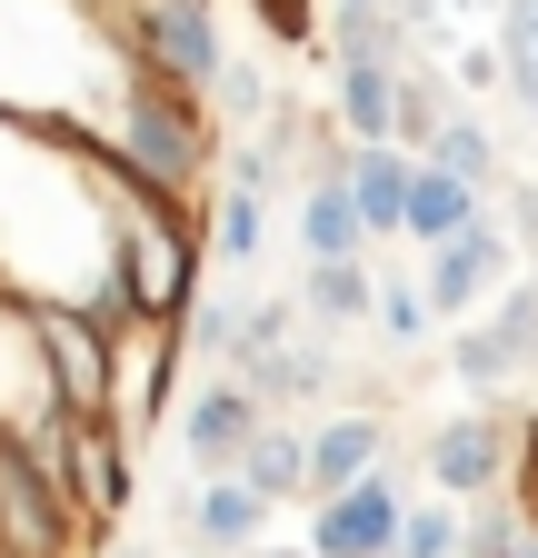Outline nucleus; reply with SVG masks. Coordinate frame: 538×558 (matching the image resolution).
<instances>
[{"label":"nucleus","mask_w":538,"mask_h":558,"mask_svg":"<svg viewBox=\"0 0 538 558\" xmlns=\"http://www.w3.org/2000/svg\"><path fill=\"white\" fill-rule=\"evenodd\" d=\"M21 329H30V360H40V379H50V409H60V418H100L110 329L81 319L71 300H40V290H21Z\"/></svg>","instance_id":"obj_1"},{"label":"nucleus","mask_w":538,"mask_h":558,"mask_svg":"<svg viewBox=\"0 0 538 558\" xmlns=\"http://www.w3.org/2000/svg\"><path fill=\"white\" fill-rule=\"evenodd\" d=\"M120 11H130V21H120L130 60H150L170 90L199 100V90L220 81V60H230V50H220V11H210V0H120Z\"/></svg>","instance_id":"obj_2"},{"label":"nucleus","mask_w":538,"mask_h":558,"mask_svg":"<svg viewBox=\"0 0 538 558\" xmlns=\"http://www.w3.org/2000/svg\"><path fill=\"white\" fill-rule=\"evenodd\" d=\"M479 310H489L479 329H458V339H449V369H458L468 399H499L509 379L538 369V290H528V279H499Z\"/></svg>","instance_id":"obj_3"},{"label":"nucleus","mask_w":538,"mask_h":558,"mask_svg":"<svg viewBox=\"0 0 538 558\" xmlns=\"http://www.w3.org/2000/svg\"><path fill=\"white\" fill-rule=\"evenodd\" d=\"M81 519L60 499V478L21 449V429H0V558H71Z\"/></svg>","instance_id":"obj_4"},{"label":"nucleus","mask_w":538,"mask_h":558,"mask_svg":"<svg viewBox=\"0 0 538 558\" xmlns=\"http://www.w3.org/2000/svg\"><path fill=\"white\" fill-rule=\"evenodd\" d=\"M499 279H518V240L489 220V209L468 230H449V240L419 250V300H429V319H468Z\"/></svg>","instance_id":"obj_5"},{"label":"nucleus","mask_w":538,"mask_h":558,"mask_svg":"<svg viewBox=\"0 0 538 558\" xmlns=\"http://www.w3.org/2000/svg\"><path fill=\"white\" fill-rule=\"evenodd\" d=\"M170 379H180V339H170V319H130V329H110V389H100V418H110L120 439L160 429V418H170Z\"/></svg>","instance_id":"obj_6"},{"label":"nucleus","mask_w":538,"mask_h":558,"mask_svg":"<svg viewBox=\"0 0 538 558\" xmlns=\"http://www.w3.org/2000/svg\"><path fill=\"white\" fill-rule=\"evenodd\" d=\"M509 429L518 418L499 409V399H479V409H449L439 429H429V488L439 499H499L509 488Z\"/></svg>","instance_id":"obj_7"},{"label":"nucleus","mask_w":538,"mask_h":558,"mask_svg":"<svg viewBox=\"0 0 538 558\" xmlns=\"http://www.w3.org/2000/svg\"><path fill=\"white\" fill-rule=\"evenodd\" d=\"M309 509H319L309 519V558H389L399 509H409V478L379 459V469H359L350 488H329V499H309Z\"/></svg>","instance_id":"obj_8"},{"label":"nucleus","mask_w":538,"mask_h":558,"mask_svg":"<svg viewBox=\"0 0 538 558\" xmlns=\"http://www.w3.org/2000/svg\"><path fill=\"white\" fill-rule=\"evenodd\" d=\"M60 499H71V519H100V529L140 499L130 439L110 429V418H60Z\"/></svg>","instance_id":"obj_9"},{"label":"nucleus","mask_w":538,"mask_h":558,"mask_svg":"<svg viewBox=\"0 0 538 558\" xmlns=\"http://www.w3.org/2000/svg\"><path fill=\"white\" fill-rule=\"evenodd\" d=\"M170 409H180V459H189V478H230L240 439L269 418L240 379H199V389H189V399H170Z\"/></svg>","instance_id":"obj_10"},{"label":"nucleus","mask_w":538,"mask_h":558,"mask_svg":"<svg viewBox=\"0 0 538 558\" xmlns=\"http://www.w3.org/2000/svg\"><path fill=\"white\" fill-rule=\"evenodd\" d=\"M389 459V418L379 409H340V418H319V429L299 439V499H329V488H350L359 469Z\"/></svg>","instance_id":"obj_11"},{"label":"nucleus","mask_w":538,"mask_h":558,"mask_svg":"<svg viewBox=\"0 0 538 558\" xmlns=\"http://www.w3.org/2000/svg\"><path fill=\"white\" fill-rule=\"evenodd\" d=\"M180 529L199 538V558H249L259 529H269V499L240 488V478H199L189 499H180Z\"/></svg>","instance_id":"obj_12"},{"label":"nucleus","mask_w":538,"mask_h":558,"mask_svg":"<svg viewBox=\"0 0 538 558\" xmlns=\"http://www.w3.org/2000/svg\"><path fill=\"white\" fill-rule=\"evenodd\" d=\"M340 190L369 240H399V190H409V150L399 140H340Z\"/></svg>","instance_id":"obj_13"},{"label":"nucleus","mask_w":538,"mask_h":558,"mask_svg":"<svg viewBox=\"0 0 538 558\" xmlns=\"http://www.w3.org/2000/svg\"><path fill=\"white\" fill-rule=\"evenodd\" d=\"M230 379H240L259 409H299V399H319V389H329V349H309V339L240 349V360H230Z\"/></svg>","instance_id":"obj_14"},{"label":"nucleus","mask_w":538,"mask_h":558,"mask_svg":"<svg viewBox=\"0 0 538 558\" xmlns=\"http://www.w3.org/2000/svg\"><path fill=\"white\" fill-rule=\"evenodd\" d=\"M299 250H309V259H359V250H369L359 209H350V190H340V150H319V170H309V190H299Z\"/></svg>","instance_id":"obj_15"},{"label":"nucleus","mask_w":538,"mask_h":558,"mask_svg":"<svg viewBox=\"0 0 538 558\" xmlns=\"http://www.w3.org/2000/svg\"><path fill=\"white\" fill-rule=\"evenodd\" d=\"M479 190H468V180H449V170H429V160H409V190H399V240H449V230H468V220H479Z\"/></svg>","instance_id":"obj_16"},{"label":"nucleus","mask_w":538,"mask_h":558,"mask_svg":"<svg viewBox=\"0 0 538 558\" xmlns=\"http://www.w3.org/2000/svg\"><path fill=\"white\" fill-rule=\"evenodd\" d=\"M319 40H329V60H399V11L389 0H319Z\"/></svg>","instance_id":"obj_17"},{"label":"nucleus","mask_w":538,"mask_h":558,"mask_svg":"<svg viewBox=\"0 0 538 558\" xmlns=\"http://www.w3.org/2000/svg\"><path fill=\"white\" fill-rule=\"evenodd\" d=\"M389 90H399V60H340L329 110H340L350 140H389Z\"/></svg>","instance_id":"obj_18"},{"label":"nucleus","mask_w":538,"mask_h":558,"mask_svg":"<svg viewBox=\"0 0 538 558\" xmlns=\"http://www.w3.org/2000/svg\"><path fill=\"white\" fill-rule=\"evenodd\" d=\"M230 478H240V488H259L269 509H280V499H299V429L259 418V429L240 439V459H230Z\"/></svg>","instance_id":"obj_19"},{"label":"nucleus","mask_w":538,"mask_h":558,"mask_svg":"<svg viewBox=\"0 0 538 558\" xmlns=\"http://www.w3.org/2000/svg\"><path fill=\"white\" fill-rule=\"evenodd\" d=\"M419 160H429V170H449V180H468L479 199H489V190L509 180V170H499V140H489L479 120H468V110H449V120L429 130V150H419Z\"/></svg>","instance_id":"obj_20"},{"label":"nucleus","mask_w":538,"mask_h":558,"mask_svg":"<svg viewBox=\"0 0 538 558\" xmlns=\"http://www.w3.org/2000/svg\"><path fill=\"white\" fill-rule=\"evenodd\" d=\"M499 90L538 120V0H499Z\"/></svg>","instance_id":"obj_21"},{"label":"nucleus","mask_w":538,"mask_h":558,"mask_svg":"<svg viewBox=\"0 0 538 558\" xmlns=\"http://www.w3.org/2000/svg\"><path fill=\"white\" fill-rule=\"evenodd\" d=\"M369 300H379L369 259H309V319H319V329H359Z\"/></svg>","instance_id":"obj_22"},{"label":"nucleus","mask_w":538,"mask_h":558,"mask_svg":"<svg viewBox=\"0 0 538 558\" xmlns=\"http://www.w3.org/2000/svg\"><path fill=\"white\" fill-rule=\"evenodd\" d=\"M528 529H538V519H518L509 488H499V499H468V519H458V558H518Z\"/></svg>","instance_id":"obj_23"},{"label":"nucleus","mask_w":538,"mask_h":558,"mask_svg":"<svg viewBox=\"0 0 538 558\" xmlns=\"http://www.w3.org/2000/svg\"><path fill=\"white\" fill-rule=\"evenodd\" d=\"M449 110H439V81H429V70H409V60H399V90H389V140H399V150H429V130H439Z\"/></svg>","instance_id":"obj_24"},{"label":"nucleus","mask_w":538,"mask_h":558,"mask_svg":"<svg viewBox=\"0 0 538 558\" xmlns=\"http://www.w3.org/2000/svg\"><path fill=\"white\" fill-rule=\"evenodd\" d=\"M389 558H458V499H419V488H409Z\"/></svg>","instance_id":"obj_25"},{"label":"nucleus","mask_w":538,"mask_h":558,"mask_svg":"<svg viewBox=\"0 0 538 558\" xmlns=\"http://www.w3.org/2000/svg\"><path fill=\"white\" fill-rule=\"evenodd\" d=\"M170 339H180V360H189V349H199V360H230V349H240V300H199L189 290V310L170 319Z\"/></svg>","instance_id":"obj_26"},{"label":"nucleus","mask_w":538,"mask_h":558,"mask_svg":"<svg viewBox=\"0 0 538 558\" xmlns=\"http://www.w3.org/2000/svg\"><path fill=\"white\" fill-rule=\"evenodd\" d=\"M210 240H220V259H230V269H249V259L269 250V209H259L249 190H220V209H210Z\"/></svg>","instance_id":"obj_27"},{"label":"nucleus","mask_w":538,"mask_h":558,"mask_svg":"<svg viewBox=\"0 0 538 558\" xmlns=\"http://www.w3.org/2000/svg\"><path fill=\"white\" fill-rule=\"evenodd\" d=\"M369 319H379V339H389V349H419V339L439 329V319H429V300H419V279H389V290L369 300Z\"/></svg>","instance_id":"obj_28"},{"label":"nucleus","mask_w":538,"mask_h":558,"mask_svg":"<svg viewBox=\"0 0 538 558\" xmlns=\"http://www.w3.org/2000/svg\"><path fill=\"white\" fill-rule=\"evenodd\" d=\"M199 100H220V110H230V120H249V130L269 120V81H259V70H249V60H220V81H210V90H199Z\"/></svg>","instance_id":"obj_29"},{"label":"nucleus","mask_w":538,"mask_h":558,"mask_svg":"<svg viewBox=\"0 0 538 558\" xmlns=\"http://www.w3.org/2000/svg\"><path fill=\"white\" fill-rule=\"evenodd\" d=\"M249 21L280 50H319V0H249Z\"/></svg>","instance_id":"obj_30"},{"label":"nucleus","mask_w":538,"mask_h":558,"mask_svg":"<svg viewBox=\"0 0 538 558\" xmlns=\"http://www.w3.org/2000/svg\"><path fill=\"white\" fill-rule=\"evenodd\" d=\"M509 499H518V519H538V418H518V429H509Z\"/></svg>","instance_id":"obj_31"},{"label":"nucleus","mask_w":538,"mask_h":558,"mask_svg":"<svg viewBox=\"0 0 538 558\" xmlns=\"http://www.w3.org/2000/svg\"><path fill=\"white\" fill-rule=\"evenodd\" d=\"M499 230H509V240H528V250H538V190H528V180H518V190H509V220H499Z\"/></svg>","instance_id":"obj_32"},{"label":"nucleus","mask_w":538,"mask_h":558,"mask_svg":"<svg viewBox=\"0 0 538 558\" xmlns=\"http://www.w3.org/2000/svg\"><path fill=\"white\" fill-rule=\"evenodd\" d=\"M269 558H309V548H269Z\"/></svg>","instance_id":"obj_33"},{"label":"nucleus","mask_w":538,"mask_h":558,"mask_svg":"<svg viewBox=\"0 0 538 558\" xmlns=\"http://www.w3.org/2000/svg\"><path fill=\"white\" fill-rule=\"evenodd\" d=\"M528 259H538V250H528ZM528 290H538V269H528Z\"/></svg>","instance_id":"obj_34"},{"label":"nucleus","mask_w":538,"mask_h":558,"mask_svg":"<svg viewBox=\"0 0 538 558\" xmlns=\"http://www.w3.org/2000/svg\"><path fill=\"white\" fill-rule=\"evenodd\" d=\"M120 558H150V548H120Z\"/></svg>","instance_id":"obj_35"}]
</instances>
